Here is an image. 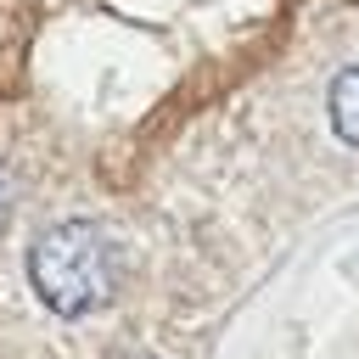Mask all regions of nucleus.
I'll list each match as a JSON object with an SVG mask.
<instances>
[{
    "label": "nucleus",
    "mask_w": 359,
    "mask_h": 359,
    "mask_svg": "<svg viewBox=\"0 0 359 359\" xmlns=\"http://www.w3.org/2000/svg\"><path fill=\"white\" fill-rule=\"evenodd\" d=\"M107 359H157L151 348H118V353H107Z\"/></svg>",
    "instance_id": "obj_4"
},
{
    "label": "nucleus",
    "mask_w": 359,
    "mask_h": 359,
    "mask_svg": "<svg viewBox=\"0 0 359 359\" xmlns=\"http://www.w3.org/2000/svg\"><path fill=\"white\" fill-rule=\"evenodd\" d=\"M6 213H11V168L0 163V224H6Z\"/></svg>",
    "instance_id": "obj_3"
},
{
    "label": "nucleus",
    "mask_w": 359,
    "mask_h": 359,
    "mask_svg": "<svg viewBox=\"0 0 359 359\" xmlns=\"http://www.w3.org/2000/svg\"><path fill=\"white\" fill-rule=\"evenodd\" d=\"M28 280L62 320H84L118 292V247L95 219H62L28 247Z\"/></svg>",
    "instance_id": "obj_1"
},
{
    "label": "nucleus",
    "mask_w": 359,
    "mask_h": 359,
    "mask_svg": "<svg viewBox=\"0 0 359 359\" xmlns=\"http://www.w3.org/2000/svg\"><path fill=\"white\" fill-rule=\"evenodd\" d=\"M325 112H331L337 140L359 151V62H353V67H342V73L331 79V90H325Z\"/></svg>",
    "instance_id": "obj_2"
}]
</instances>
